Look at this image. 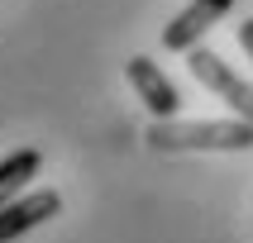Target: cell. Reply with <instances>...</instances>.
<instances>
[{"mask_svg":"<svg viewBox=\"0 0 253 243\" xmlns=\"http://www.w3.org/2000/svg\"><path fill=\"white\" fill-rule=\"evenodd\" d=\"M148 143L158 153H201V148H253V119H153Z\"/></svg>","mask_w":253,"mask_h":243,"instance_id":"cell-1","label":"cell"},{"mask_svg":"<svg viewBox=\"0 0 253 243\" xmlns=\"http://www.w3.org/2000/svg\"><path fill=\"white\" fill-rule=\"evenodd\" d=\"M186 67H191V76H196L201 86H211L239 119H253V86L244 81L239 71H229V62L220 53H211V48L196 43V48H186Z\"/></svg>","mask_w":253,"mask_h":243,"instance_id":"cell-2","label":"cell"},{"mask_svg":"<svg viewBox=\"0 0 253 243\" xmlns=\"http://www.w3.org/2000/svg\"><path fill=\"white\" fill-rule=\"evenodd\" d=\"M125 76H129V86L139 91V100L148 105L153 119H172V114L182 110V91L172 86V76L158 67L153 57H129V62H125Z\"/></svg>","mask_w":253,"mask_h":243,"instance_id":"cell-3","label":"cell"},{"mask_svg":"<svg viewBox=\"0 0 253 243\" xmlns=\"http://www.w3.org/2000/svg\"><path fill=\"white\" fill-rule=\"evenodd\" d=\"M229 10H234V0H191V5H186V10L177 14L168 29H163V48H172V53L196 48L201 34H206V29H215Z\"/></svg>","mask_w":253,"mask_h":243,"instance_id":"cell-4","label":"cell"},{"mask_svg":"<svg viewBox=\"0 0 253 243\" xmlns=\"http://www.w3.org/2000/svg\"><path fill=\"white\" fill-rule=\"evenodd\" d=\"M57 210H62V196H57V191H29V196H14L10 205H0V243H14L19 234L48 224Z\"/></svg>","mask_w":253,"mask_h":243,"instance_id":"cell-5","label":"cell"},{"mask_svg":"<svg viewBox=\"0 0 253 243\" xmlns=\"http://www.w3.org/2000/svg\"><path fill=\"white\" fill-rule=\"evenodd\" d=\"M39 167H43V157L34 153V148H19V153L5 157V162H0V205H10V200L39 176Z\"/></svg>","mask_w":253,"mask_h":243,"instance_id":"cell-6","label":"cell"},{"mask_svg":"<svg viewBox=\"0 0 253 243\" xmlns=\"http://www.w3.org/2000/svg\"><path fill=\"white\" fill-rule=\"evenodd\" d=\"M239 43H244V53L253 57V19H244V24H239Z\"/></svg>","mask_w":253,"mask_h":243,"instance_id":"cell-7","label":"cell"}]
</instances>
